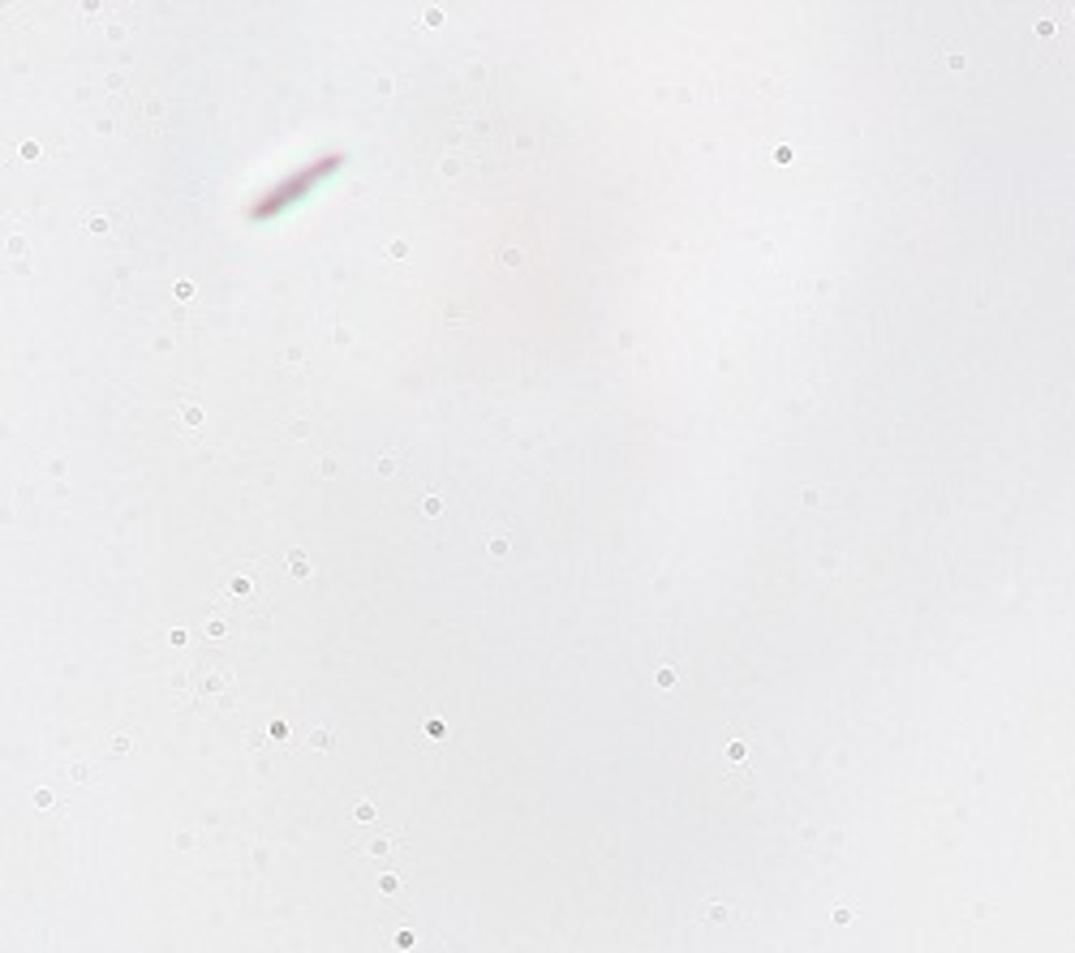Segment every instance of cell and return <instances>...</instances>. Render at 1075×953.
Wrapping results in <instances>:
<instances>
[{"label": "cell", "mask_w": 1075, "mask_h": 953, "mask_svg": "<svg viewBox=\"0 0 1075 953\" xmlns=\"http://www.w3.org/2000/svg\"><path fill=\"white\" fill-rule=\"evenodd\" d=\"M697 919H702V924H727L731 915H727V906H722V902H706V906L697 910Z\"/></svg>", "instance_id": "6da1fadb"}, {"label": "cell", "mask_w": 1075, "mask_h": 953, "mask_svg": "<svg viewBox=\"0 0 1075 953\" xmlns=\"http://www.w3.org/2000/svg\"><path fill=\"white\" fill-rule=\"evenodd\" d=\"M358 820H374V808H370V804H358Z\"/></svg>", "instance_id": "277c9868"}, {"label": "cell", "mask_w": 1075, "mask_h": 953, "mask_svg": "<svg viewBox=\"0 0 1075 953\" xmlns=\"http://www.w3.org/2000/svg\"><path fill=\"white\" fill-rule=\"evenodd\" d=\"M314 748H332V731L323 735V731H314Z\"/></svg>", "instance_id": "7a4b0ae2"}, {"label": "cell", "mask_w": 1075, "mask_h": 953, "mask_svg": "<svg viewBox=\"0 0 1075 953\" xmlns=\"http://www.w3.org/2000/svg\"><path fill=\"white\" fill-rule=\"evenodd\" d=\"M676 683V671H658V687H671Z\"/></svg>", "instance_id": "3957f363"}]
</instances>
